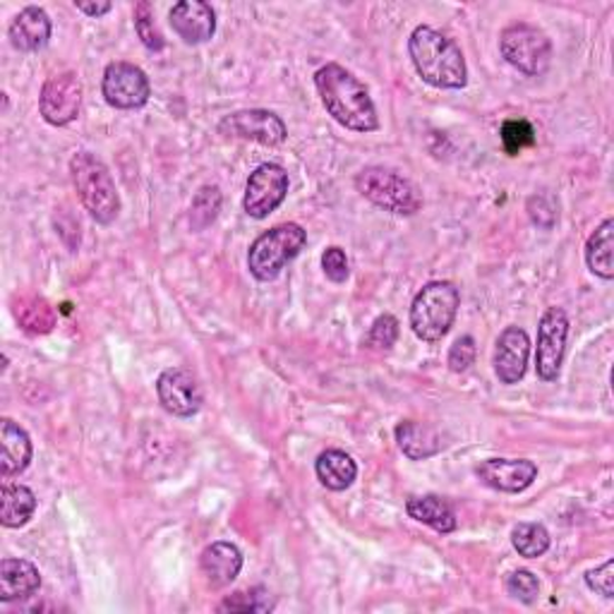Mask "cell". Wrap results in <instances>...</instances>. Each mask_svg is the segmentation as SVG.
Instances as JSON below:
<instances>
[{"label": "cell", "mask_w": 614, "mask_h": 614, "mask_svg": "<svg viewBox=\"0 0 614 614\" xmlns=\"http://www.w3.org/2000/svg\"><path fill=\"white\" fill-rule=\"evenodd\" d=\"M314 87L320 91L327 114L345 130L374 133L380 128V118H377L368 87L339 62H327L324 68L314 72Z\"/></svg>", "instance_id": "1"}, {"label": "cell", "mask_w": 614, "mask_h": 614, "mask_svg": "<svg viewBox=\"0 0 614 614\" xmlns=\"http://www.w3.org/2000/svg\"><path fill=\"white\" fill-rule=\"evenodd\" d=\"M408 53H411L413 68L422 77V82H428L430 87L464 89L468 85L464 51L442 31L428 25L416 27L411 39H408Z\"/></svg>", "instance_id": "2"}, {"label": "cell", "mask_w": 614, "mask_h": 614, "mask_svg": "<svg viewBox=\"0 0 614 614\" xmlns=\"http://www.w3.org/2000/svg\"><path fill=\"white\" fill-rule=\"evenodd\" d=\"M70 173L77 197L94 222L101 226L114 224L120 214V197L106 164L89 152H80L70 159Z\"/></svg>", "instance_id": "3"}, {"label": "cell", "mask_w": 614, "mask_h": 614, "mask_svg": "<svg viewBox=\"0 0 614 614\" xmlns=\"http://www.w3.org/2000/svg\"><path fill=\"white\" fill-rule=\"evenodd\" d=\"M461 305V293L451 281H430L411 303V329L420 341H442L454 327Z\"/></svg>", "instance_id": "4"}, {"label": "cell", "mask_w": 614, "mask_h": 614, "mask_svg": "<svg viewBox=\"0 0 614 614\" xmlns=\"http://www.w3.org/2000/svg\"><path fill=\"white\" fill-rule=\"evenodd\" d=\"M355 187L366 199L391 214L413 216L422 207V195L418 185L401 176L399 170L384 166H368L360 170L355 176Z\"/></svg>", "instance_id": "5"}, {"label": "cell", "mask_w": 614, "mask_h": 614, "mask_svg": "<svg viewBox=\"0 0 614 614\" xmlns=\"http://www.w3.org/2000/svg\"><path fill=\"white\" fill-rule=\"evenodd\" d=\"M308 243V233L298 224H279L264 231L260 238L250 245L247 270L257 281H274L283 266L301 255Z\"/></svg>", "instance_id": "6"}, {"label": "cell", "mask_w": 614, "mask_h": 614, "mask_svg": "<svg viewBox=\"0 0 614 614\" xmlns=\"http://www.w3.org/2000/svg\"><path fill=\"white\" fill-rule=\"evenodd\" d=\"M499 51L511 68L528 77L545 75L549 62H553V43H549L543 29L528 22H514L504 29L499 37Z\"/></svg>", "instance_id": "7"}, {"label": "cell", "mask_w": 614, "mask_h": 614, "mask_svg": "<svg viewBox=\"0 0 614 614\" xmlns=\"http://www.w3.org/2000/svg\"><path fill=\"white\" fill-rule=\"evenodd\" d=\"M101 94L108 106L118 111H135L142 108L152 97V85L147 72L133 66V62L116 60L108 62L101 80Z\"/></svg>", "instance_id": "8"}, {"label": "cell", "mask_w": 614, "mask_h": 614, "mask_svg": "<svg viewBox=\"0 0 614 614\" xmlns=\"http://www.w3.org/2000/svg\"><path fill=\"white\" fill-rule=\"evenodd\" d=\"M289 195V173L279 164H262L250 173L243 197V209L252 218L274 214Z\"/></svg>", "instance_id": "9"}, {"label": "cell", "mask_w": 614, "mask_h": 614, "mask_svg": "<svg viewBox=\"0 0 614 614\" xmlns=\"http://www.w3.org/2000/svg\"><path fill=\"white\" fill-rule=\"evenodd\" d=\"M566 337H569V318L562 308H547L538 324V349H535V372L543 382H555L559 377Z\"/></svg>", "instance_id": "10"}, {"label": "cell", "mask_w": 614, "mask_h": 614, "mask_svg": "<svg viewBox=\"0 0 614 614\" xmlns=\"http://www.w3.org/2000/svg\"><path fill=\"white\" fill-rule=\"evenodd\" d=\"M82 108V85L77 80L75 72H60L49 77L43 82L39 94V111L41 118L53 125V128H62L70 125Z\"/></svg>", "instance_id": "11"}, {"label": "cell", "mask_w": 614, "mask_h": 614, "mask_svg": "<svg viewBox=\"0 0 614 614\" xmlns=\"http://www.w3.org/2000/svg\"><path fill=\"white\" fill-rule=\"evenodd\" d=\"M218 133L235 139H250L264 147H279L286 142L289 130L276 114L264 111V108H247V111H235L218 123Z\"/></svg>", "instance_id": "12"}, {"label": "cell", "mask_w": 614, "mask_h": 614, "mask_svg": "<svg viewBox=\"0 0 614 614\" xmlns=\"http://www.w3.org/2000/svg\"><path fill=\"white\" fill-rule=\"evenodd\" d=\"M156 393L164 411L176 418H193L204 403V391L197 377L185 368H168L156 380Z\"/></svg>", "instance_id": "13"}, {"label": "cell", "mask_w": 614, "mask_h": 614, "mask_svg": "<svg viewBox=\"0 0 614 614\" xmlns=\"http://www.w3.org/2000/svg\"><path fill=\"white\" fill-rule=\"evenodd\" d=\"M530 358V339L522 327H507L495 343V374L501 384H518L524 380Z\"/></svg>", "instance_id": "14"}, {"label": "cell", "mask_w": 614, "mask_h": 614, "mask_svg": "<svg viewBox=\"0 0 614 614\" xmlns=\"http://www.w3.org/2000/svg\"><path fill=\"white\" fill-rule=\"evenodd\" d=\"M476 476L497 493L518 495L538 478V466L528 459H487L476 468Z\"/></svg>", "instance_id": "15"}, {"label": "cell", "mask_w": 614, "mask_h": 614, "mask_svg": "<svg viewBox=\"0 0 614 614\" xmlns=\"http://www.w3.org/2000/svg\"><path fill=\"white\" fill-rule=\"evenodd\" d=\"M168 20L173 31L191 46L207 43L216 31V12L204 0H181L170 8Z\"/></svg>", "instance_id": "16"}, {"label": "cell", "mask_w": 614, "mask_h": 614, "mask_svg": "<svg viewBox=\"0 0 614 614\" xmlns=\"http://www.w3.org/2000/svg\"><path fill=\"white\" fill-rule=\"evenodd\" d=\"M10 43L22 53H35L41 51L51 39V18L46 14L43 8L29 6L14 14L8 29Z\"/></svg>", "instance_id": "17"}, {"label": "cell", "mask_w": 614, "mask_h": 614, "mask_svg": "<svg viewBox=\"0 0 614 614\" xmlns=\"http://www.w3.org/2000/svg\"><path fill=\"white\" fill-rule=\"evenodd\" d=\"M199 569L204 578L209 581L212 588H226L243 569V553L233 543L218 540L209 547H204L199 557Z\"/></svg>", "instance_id": "18"}, {"label": "cell", "mask_w": 614, "mask_h": 614, "mask_svg": "<svg viewBox=\"0 0 614 614\" xmlns=\"http://www.w3.org/2000/svg\"><path fill=\"white\" fill-rule=\"evenodd\" d=\"M0 476L6 480L12 476H20L29 468L35 447H31V437L18 422L3 418L0 420Z\"/></svg>", "instance_id": "19"}, {"label": "cell", "mask_w": 614, "mask_h": 614, "mask_svg": "<svg viewBox=\"0 0 614 614\" xmlns=\"http://www.w3.org/2000/svg\"><path fill=\"white\" fill-rule=\"evenodd\" d=\"M41 588V574L27 559H3L0 564V603L27 601Z\"/></svg>", "instance_id": "20"}, {"label": "cell", "mask_w": 614, "mask_h": 614, "mask_svg": "<svg viewBox=\"0 0 614 614\" xmlns=\"http://www.w3.org/2000/svg\"><path fill=\"white\" fill-rule=\"evenodd\" d=\"M397 442L399 449L408 456L411 461H425L432 459L439 451L445 449L442 435H439L435 428L425 422H416V420H403L397 425Z\"/></svg>", "instance_id": "21"}, {"label": "cell", "mask_w": 614, "mask_h": 614, "mask_svg": "<svg viewBox=\"0 0 614 614\" xmlns=\"http://www.w3.org/2000/svg\"><path fill=\"white\" fill-rule=\"evenodd\" d=\"M314 474H318V480L327 487V490L343 493L355 483L358 466L351 454H345L341 449H327L318 456Z\"/></svg>", "instance_id": "22"}, {"label": "cell", "mask_w": 614, "mask_h": 614, "mask_svg": "<svg viewBox=\"0 0 614 614\" xmlns=\"http://www.w3.org/2000/svg\"><path fill=\"white\" fill-rule=\"evenodd\" d=\"M37 511V495L20 483H3L0 490V524L6 528H22Z\"/></svg>", "instance_id": "23"}, {"label": "cell", "mask_w": 614, "mask_h": 614, "mask_svg": "<svg viewBox=\"0 0 614 614\" xmlns=\"http://www.w3.org/2000/svg\"><path fill=\"white\" fill-rule=\"evenodd\" d=\"M406 511L411 518H416L418 524L430 526L437 533H454L456 530V514L451 509V504L437 495H420L411 497L406 501Z\"/></svg>", "instance_id": "24"}, {"label": "cell", "mask_w": 614, "mask_h": 614, "mask_svg": "<svg viewBox=\"0 0 614 614\" xmlns=\"http://www.w3.org/2000/svg\"><path fill=\"white\" fill-rule=\"evenodd\" d=\"M586 264L588 270L605 281L614 279V222H605L595 228L586 243Z\"/></svg>", "instance_id": "25"}, {"label": "cell", "mask_w": 614, "mask_h": 614, "mask_svg": "<svg viewBox=\"0 0 614 614\" xmlns=\"http://www.w3.org/2000/svg\"><path fill=\"white\" fill-rule=\"evenodd\" d=\"M14 320L29 334H49L56 327V312L53 308L39 295H20L12 303Z\"/></svg>", "instance_id": "26"}, {"label": "cell", "mask_w": 614, "mask_h": 614, "mask_svg": "<svg viewBox=\"0 0 614 614\" xmlns=\"http://www.w3.org/2000/svg\"><path fill=\"white\" fill-rule=\"evenodd\" d=\"M511 545L522 557L538 559L549 549V533L543 524H518L511 530Z\"/></svg>", "instance_id": "27"}, {"label": "cell", "mask_w": 614, "mask_h": 614, "mask_svg": "<svg viewBox=\"0 0 614 614\" xmlns=\"http://www.w3.org/2000/svg\"><path fill=\"white\" fill-rule=\"evenodd\" d=\"M222 209V191L216 185H204L193 199L191 207V226L193 231H204L212 226Z\"/></svg>", "instance_id": "28"}, {"label": "cell", "mask_w": 614, "mask_h": 614, "mask_svg": "<svg viewBox=\"0 0 614 614\" xmlns=\"http://www.w3.org/2000/svg\"><path fill=\"white\" fill-rule=\"evenodd\" d=\"M399 339V320L393 314H380L370 327V332L363 341L370 351H391Z\"/></svg>", "instance_id": "29"}, {"label": "cell", "mask_w": 614, "mask_h": 614, "mask_svg": "<svg viewBox=\"0 0 614 614\" xmlns=\"http://www.w3.org/2000/svg\"><path fill=\"white\" fill-rule=\"evenodd\" d=\"M135 31H137V37L142 39V43H145L149 51H162L166 46L164 35H162L159 25H156L154 10H152L149 3H137V8H135Z\"/></svg>", "instance_id": "30"}, {"label": "cell", "mask_w": 614, "mask_h": 614, "mask_svg": "<svg viewBox=\"0 0 614 614\" xmlns=\"http://www.w3.org/2000/svg\"><path fill=\"white\" fill-rule=\"evenodd\" d=\"M501 145H504V149H507V154H511V156L522 154L526 147H533L535 145L533 125L524 118L507 120L501 125Z\"/></svg>", "instance_id": "31"}, {"label": "cell", "mask_w": 614, "mask_h": 614, "mask_svg": "<svg viewBox=\"0 0 614 614\" xmlns=\"http://www.w3.org/2000/svg\"><path fill=\"white\" fill-rule=\"evenodd\" d=\"M274 605L264 588L238 591L218 605V612H270Z\"/></svg>", "instance_id": "32"}, {"label": "cell", "mask_w": 614, "mask_h": 614, "mask_svg": "<svg viewBox=\"0 0 614 614\" xmlns=\"http://www.w3.org/2000/svg\"><path fill=\"white\" fill-rule=\"evenodd\" d=\"M507 593H509L511 597H516L518 603L533 605L535 601H538L540 581H538V576H535L533 572H528V569H518V572L509 574V578H507Z\"/></svg>", "instance_id": "33"}, {"label": "cell", "mask_w": 614, "mask_h": 614, "mask_svg": "<svg viewBox=\"0 0 614 614\" xmlns=\"http://www.w3.org/2000/svg\"><path fill=\"white\" fill-rule=\"evenodd\" d=\"M476 355H478V345H476V339L474 337H461L456 339L454 345L449 349V370L451 372H466L470 366L476 363Z\"/></svg>", "instance_id": "34"}, {"label": "cell", "mask_w": 614, "mask_h": 614, "mask_svg": "<svg viewBox=\"0 0 614 614\" xmlns=\"http://www.w3.org/2000/svg\"><path fill=\"white\" fill-rule=\"evenodd\" d=\"M322 270H324V274H327L329 281L343 283L345 279L351 276V262H349V257H345V252L341 247L332 245V247L324 250Z\"/></svg>", "instance_id": "35"}, {"label": "cell", "mask_w": 614, "mask_h": 614, "mask_svg": "<svg viewBox=\"0 0 614 614\" xmlns=\"http://www.w3.org/2000/svg\"><path fill=\"white\" fill-rule=\"evenodd\" d=\"M586 586L595 591L597 595H603L605 601H612L614 597V559H607L603 566L586 574Z\"/></svg>", "instance_id": "36"}, {"label": "cell", "mask_w": 614, "mask_h": 614, "mask_svg": "<svg viewBox=\"0 0 614 614\" xmlns=\"http://www.w3.org/2000/svg\"><path fill=\"white\" fill-rule=\"evenodd\" d=\"M75 8L80 12H85V14H89V18H101V14L114 10L111 3H82V0H75Z\"/></svg>", "instance_id": "37"}]
</instances>
